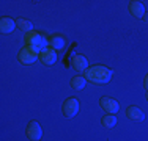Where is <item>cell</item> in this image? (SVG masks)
I'll return each mask as SVG.
<instances>
[{
  "instance_id": "1",
  "label": "cell",
  "mask_w": 148,
  "mask_h": 141,
  "mask_svg": "<svg viewBox=\"0 0 148 141\" xmlns=\"http://www.w3.org/2000/svg\"><path fill=\"white\" fill-rule=\"evenodd\" d=\"M114 75L112 69L106 68L103 64H95V66H90L88 69L85 70V79L91 83H96V85H104V83H109Z\"/></svg>"
},
{
  "instance_id": "2",
  "label": "cell",
  "mask_w": 148,
  "mask_h": 141,
  "mask_svg": "<svg viewBox=\"0 0 148 141\" xmlns=\"http://www.w3.org/2000/svg\"><path fill=\"white\" fill-rule=\"evenodd\" d=\"M25 41H27V47H30L36 54H41L44 49H47V44H49L47 38L43 33H38V31L25 35Z\"/></svg>"
},
{
  "instance_id": "3",
  "label": "cell",
  "mask_w": 148,
  "mask_h": 141,
  "mask_svg": "<svg viewBox=\"0 0 148 141\" xmlns=\"http://www.w3.org/2000/svg\"><path fill=\"white\" fill-rule=\"evenodd\" d=\"M17 60H19L22 64H32V63H35L36 60H40V54H36L35 50H32L30 47H24L19 50V54H17Z\"/></svg>"
},
{
  "instance_id": "4",
  "label": "cell",
  "mask_w": 148,
  "mask_h": 141,
  "mask_svg": "<svg viewBox=\"0 0 148 141\" xmlns=\"http://www.w3.org/2000/svg\"><path fill=\"white\" fill-rule=\"evenodd\" d=\"M62 111H63V115H65L66 118L76 116L77 111H79V100H77L76 97L66 99V100L63 102V105H62Z\"/></svg>"
},
{
  "instance_id": "5",
  "label": "cell",
  "mask_w": 148,
  "mask_h": 141,
  "mask_svg": "<svg viewBox=\"0 0 148 141\" xmlns=\"http://www.w3.org/2000/svg\"><path fill=\"white\" fill-rule=\"evenodd\" d=\"M101 107H103V110L107 113V115H117L118 110H120V105L118 102L115 100V99H110V97H103L101 99Z\"/></svg>"
},
{
  "instance_id": "6",
  "label": "cell",
  "mask_w": 148,
  "mask_h": 141,
  "mask_svg": "<svg viewBox=\"0 0 148 141\" xmlns=\"http://www.w3.org/2000/svg\"><path fill=\"white\" fill-rule=\"evenodd\" d=\"M27 136L32 141H40L41 136H43V130H41V125L38 124L36 121H32L27 125Z\"/></svg>"
},
{
  "instance_id": "7",
  "label": "cell",
  "mask_w": 148,
  "mask_h": 141,
  "mask_svg": "<svg viewBox=\"0 0 148 141\" xmlns=\"http://www.w3.org/2000/svg\"><path fill=\"white\" fill-rule=\"evenodd\" d=\"M40 61L43 63V64H47V66L54 64V63L57 61V50H54V49H51V47L44 49L40 54Z\"/></svg>"
},
{
  "instance_id": "8",
  "label": "cell",
  "mask_w": 148,
  "mask_h": 141,
  "mask_svg": "<svg viewBox=\"0 0 148 141\" xmlns=\"http://www.w3.org/2000/svg\"><path fill=\"white\" fill-rule=\"evenodd\" d=\"M129 11L134 17H143L145 16V6H143L142 2H139V0H131L129 2Z\"/></svg>"
},
{
  "instance_id": "9",
  "label": "cell",
  "mask_w": 148,
  "mask_h": 141,
  "mask_svg": "<svg viewBox=\"0 0 148 141\" xmlns=\"http://www.w3.org/2000/svg\"><path fill=\"white\" fill-rule=\"evenodd\" d=\"M73 68L76 69L77 72H85L90 66H88V61H87V58L84 55H76L73 58Z\"/></svg>"
},
{
  "instance_id": "10",
  "label": "cell",
  "mask_w": 148,
  "mask_h": 141,
  "mask_svg": "<svg viewBox=\"0 0 148 141\" xmlns=\"http://www.w3.org/2000/svg\"><path fill=\"white\" fill-rule=\"evenodd\" d=\"M14 28H16V20L14 19L6 17V16L0 19V30H2V33H11Z\"/></svg>"
},
{
  "instance_id": "11",
  "label": "cell",
  "mask_w": 148,
  "mask_h": 141,
  "mask_svg": "<svg viewBox=\"0 0 148 141\" xmlns=\"http://www.w3.org/2000/svg\"><path fill=\"white\" fill-rule=\"evenodd\" d=\"M49 45H51V49H54V50H62L66 45V39L63 36H60V35H54V36L49 39Z\"/></svg>"
},
{
  "instance_id": "12",
  "label": "cell",
  "mask_w": 148,
  "mask_h": 141,
  "mask_svg": "<svg viewBox=\"0 0 148 141\" xmlns=\"http://www.w3.org/2000/svg\"><path fill=\"white\" fill-rule=\"evenodd\" d=\"M126 116H128L129 119H132V121H142L143 118H145V115H143V111L140 110L139 107H129L128 110H126Z\"/></svg>"
},
{
  "instance_id": "13",
  "label": "cell",
  "mask_w": 148,
  "mask_h": 141,
  "mask_svg": "<svg viewBox=\"0 0 148 141\" xmlns=\"http://www.w3.org/2000/svg\"><path fill=\"white\" fill-rule=\"evenodd\" d=\"M16 25L21 28V30L24 31V33H33V24L30 22V20H27V19H17L16 20Z\"/></svg>"
},
{
  "instance_id": "14",
  "label": "cell",
  "mask_w": 148,
  "mask_h": 141,
  "mask_svg": "<svg viewBox=\"0 0 148 141\" xmlns=\"http://www.w3.org/2000/svg\"><path fill=\"white\" fill-rule=\"evenodd\" d=\"M85 83H87V79H85V77H80V75L74 77L71 82H69L71 88H73V89H76V91L84 89V88H85Z\"/></svg>"
},
{
  "instance_id": "15",
  "label": "cell",
  "mask_w": 148,
  "mask_h": 141,
  "mask_svg": "<svg viewBox=\"0 0 148 141\" xmlns=\"http://www.w3.org/2000/svg\"><path fill=\"white\" fill-rule=\"evenodd\" d=\"M101 122H103L104 127H109V129H110V127H114L117 124V116L115 115H106V116H103Z\"/></svg>"
},
{
  "instance_id": "16",
  "label": "cell",
  "mask_w": 148,
  "mask_h": 141,
  "mask_svg": "<svg viewBox=\"0 0 148 141\" xmlns=\"http://www.w3.org/2000/svg\"><path fill=\"white\" fill-rule=\"evenodd\" d=\"M143 86H145V89L148 91V74L145 75V79H143Z\"/></svg>"
},
{
  "instance_id": "17",
  "label": "cell",
  "mask_w": 148,
  "mask_h": 141,
  "mask_svg": "<svg viewBox=\"0 0 148 141\" xmlns=\"http://www.w3.org/2000/svg\"><path fill=\"white\" fill-rule=\"evenodd\" d=\"M145 20H147V22H148V14H147V16H145Z\"/></svg>"
},
{
  "instance_id": "18",
  "label": "cell",
  "mask_w": 148,
  "mask_h": 141,
  "mask_svg": "<svg viewBox=\"0 0 148 141\" xmlns=\"http://www.w3.org/2000/svg\"><path fill=\"white\" fill-rule=\"evenodd\" d=\"M147 100H148V91H147Z\"/></svg>"
}]
</instances>
